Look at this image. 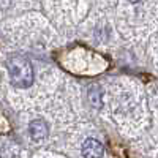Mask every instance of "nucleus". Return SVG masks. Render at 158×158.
Wrapping results in <instances>:
<instances>
[{"label": "nucleus", "instance_id": "nucleus-1", "mask_svg": "<svg viewBox=\"0 0 158 158\" xmlns=\"http://www.w3.org/2000/svg\"><path fill=\"white\" fill-rule=\"evenodd\" d=\"M6 68L11 84L18 89H27L33 84V67L21 56H13L6 60Z\"/></svg>", "mask_w": 158, "mask_h": 158}, {"label": "nucleus", "instance_id": "nucleus-2", "mask_svg": "<svg viewBox=\"0 0 158 158\" xmlns=\"http://www.w3.org/2000/svg\"><path fill=\"white\" fill-rule=\"evenodd\" d=\"M82 156L84 158H101L103 156V144L94 138H87L82 142Z\"/></svg>", "mask_w": 158, "mask_h": 158}, {"label": "nucleus", "instance_id": "nucleus-3", "mask_svg": "<svg viewBox=\"0 0 158 158\" xmlns=\"http://www.w3.org/2000/svg\"><path fill=\"white\" fill-rule=\"evenodd\" d=\"M29 133H30L33 141L40 142V141H43V139L48 138L49 127H48V123L43 120V118H35V120H32L30 125H29Z\"/></svg>", "mask_w": 158, "mask_h": 158}, {"label": "nucleus", "instance_id": "nucleus-4", "mask_svg": "<svg viewBox=\"0 0 158 158\" xmlns=\"http://www.w3.org/2000/svg\"><path fill=\"white\" fill-rule=\"evenodd\" d=\"M87 95H89V101L92 106H95V108L103 106V90L98 85H90Z\"/></svg>", "mask_w": 158, "mask_h": 158}, {"label": "nucleus", "instance_id": "nucleus-5", "mask_svg": "<svg viewBox=\"0 0 158 158\" xmlns=\"http://www.w3.org/2000/svg\"><path fill=\"white\" fill-rule=\"evenodd\" d=\"M128 2H131V3H138V2H141V0H128Z\"/></svg>", "mask_w": 158, "mask_h": 158}]
</instances>
